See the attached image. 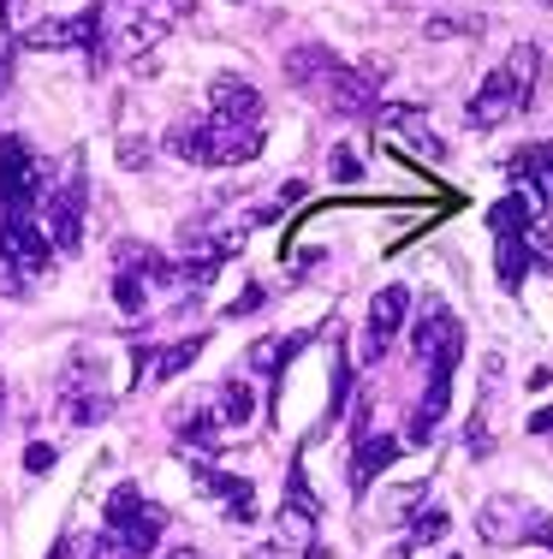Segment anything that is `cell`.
Listing matches in <instances>:
<instances>
[{
    "label": "cell",
    "instance_id": "cell-1",
    "mask_svg": "<svg viewBox=\"0 0 553 559\" xmlns=\"http://www.w3.org/2000/svg\"><path fill=\"white\" fill-rule=\"evenodd\" d=\"M48 197V173L24 138H0V215H36Z\"/></svg>",
    "mask_w": 553,
    "mask_h": 559
},
{
    "label": "cell",
    "instance_id": "cell-2",
    "mask_svg": "<svg viewBox=\"0 0 553 559\" xmlns=\"http://www.w3.org/2000/svg\"><path fill=\"white\" fill-rule=\"evenodd\" d=\"M84 203H89V185H84V173H77V167H72V179H65L60 191L43 197V221H36V226H43L48 245L65 250V257L84 245Z\"/></svg>",
    "mask_w": 553,
    "mask_h": 559
},
{
    "label": "cell",
    "instance_id": "cell-3",
    "mask_svg": "<svg viewBox=\"0 0 553 559\" xmlns=\"http://www.w3.org/2000/svg\"><path fill=\"white\" fill-rule=\"evenodd\" d=\"M0 269L12 274H48V233L36 215H0Z\"/></svg>",
    "mask_w": 553,
    "mask_h": 559
},
{
    "label": "cell",
    "instance_id": "cell-4",
    "mask_svg": "<svg viewBox=\"0 0 553 559\" xmlns=\"http://www.w3.org/2000/svg\"><path fill=\"white\" fill-rule=\"evenodd\" d=\"M113 411V399L101 393V381L89 376V364H72L60 376V417L72 423V429H89V423H101Z\"/></svg>",
    "mask_w": 553,
    "mask_h": 559
},
{
    "label": "cell",
    "instance_id": "cell-5",
    "mask_svg": "<svg viewBox=\"0 0 553 559\" xmlns=\"http://www.w3.org/2000/svg\"><path fill=\"white\" fill-rule=\"evenodd\" d=\"M405 316H411V292H405V286H381L375 304H369L363 364H381V357H387V345H393V334L405 328Z\"/></svg>",
    "mask_w": 553,
    "mask_h": 559
},
{
    "label": "cell",
    "instance_id": "cell-6",
    "mask_svg": "<svg viewBox=\"0 0 553 559\" xmlns=\"http://www.w3.org/2000/svg\"><path fill=\"white\" fill-rule=\"evenodd\" d=\"M518 108H530V96H524V90L512 84L506 72H489V78L477 84V96H470L465 119H470L477 131H489V126H506V119L518 114Z\"/></svg>",
    "mask_w": 553,
    "mask_h": 559
},
{
    "label": "cell",
    "instance_id": "cell-7",
    "mask_svg": "<svg viewBox=\"0 0 553 559\" xmlns=\"http://www.w3.org/2000/svg\"><path fill=\"white\" fill-rule=\"evenodd\" d=\"M262 126H232V119H208V167H239L262 155Z\"/></svg>",
    "mask_w": 553,
    "mask_h": 559
},
{
    "label": "cell",
    "instance_id": "cell-8",
    "mask_svg": "<svg viewBox=\"0 0 553 559\" xmlns=\"http://www.w3.org/2000/svg\"><path fill=\"white\" fill-rule=\"evenodd\" d=\"M322 90H327V108L346 114V119H369L381 108V102H375V78L351 72V66H334V78H327Z\"/></svg>",
    "mask_w": 553,
    "mask_h": 559
},
{
    "label": "cell",
    "instance_id": "cell-9",
    "mask_svg": "<svg viewBox=\"0 0 553 559\" xmlns=\"http://www.w3.org/2000/svg\"><path fill=\"white\" fill-rule=\"evenodd\" d=\"M208 108H215V119H232V126H256L262 96L244 84V78H215V84H208Z\"/></svg>",
    "mask_w": 553,
    "mask_h": 559
},
{
    "label": "cell",
    "instance_id": "cell-10",
    "mask_svg": "<svg viewBox=\"0 0 553 559\" xmlns=\"http://www.w3.org/2000/svg\"><path fill=\"white\" fill-rule=\"evenodd\" d=\"M446 393H453V369H434V376H429V393H423V405L411 411V435H405L411 447H429L434 435H441V423H446Z\"/></svg>",
    "mask_w": 553,
    "mask_h": 559
},
{
    "label": "cell",
    "instance_id": "cell-11",
    "mask_svg": "<svg viewBox=\"0 0 553 559\" xmlns=\"http://www.w3.org/2000/svg\"><path fill=\"white\" fill-rule=\"evenodd\" d=\"M208 423H215L220 435H232V429H244L250 417H256V393L244 388V381H220L215 393H208V411H203Z\"/></svg>",
    "mask_w": 553,
    "mask_h": 559
},
{
    "label": "cell",
    "instance_id": "cell-12",
    "mask_svg": "<svg viewBox=\"0 0 553 559\" xmlns=\"http://www.w3.org/2000/svg\"><path fill=\"white\" fill-rule=\"evenodd\" d=\"M334 48L327 43H298L292 55H286V84L292 90H315V84H327L334 78Z\"/></svg>",
    "mask_w": 553,
    "mask_h": 559
},
{
    "label": "cell",
    "instance_id": "cell-13",
    "mask_svg": "<svg viewBox=\"0 0 553 559\" xmlns=\"http://www.w3.org/2000/svg\"><path fill=\"white\" fill-rule=\"evenodd\" d=\"M524 512H530V506H518V500H506V495L489 500V506L477 512V536L494 542V548H512V542L524 536Z\"/></svg>",
    "mask_w": 553,
    "mask_h": 559
},
{
    "label": "cell",
    "instance_id": "cell-14",
    "mask_svg": "<svg viewBox=\"0 0 553 559\" xmlns=\"http://www.w3.org/2000/svg\"><path fill=\"white\" fill-rule=\"evenodd\" d=\"M161 524H167V512L143 500L137 512H131V524H125L113 542H120V554H131V559H149V554H155V542H161Z\"/></svg>",
    "mask_w": 553,
    "mask_h": 559
},
{
    "label": "cell",
    "instance_id": "cell-15",
    "mask_svg": "<svg viewBox=\"0 0 553 559\" xmlns=\"http://www.w3.org/2000/svg\"><path fill=\"white\" fill-rule=\"evenodd\" d=\"M393 459H399V441H393V435H381V441H375V435H363L358 459H351V488H358V495H363V488L375 483V476L387 471Z\"/></svg>",
    "mask_w": 553,
    "mask_h": 559
},
{
    "label": "cell",
    "instance_id": "cell-16",
    "mask_svg": "<svg viewBox=\"0 0 553 559\" xmlns=\"http://www.w3.org/2000/svg\"><path fill=\"white\" fill-rule=\"evenodd\" d=\"M512 173L530 179V191L542 197V203H553V143H530V150H518V155H512Z\"/></svg>",
    "mask_w": 553,
    "mask_h": 559
},
{
    "label": "cell",
    "instance_id": "cell-17",
    "mask_svg": "<svg viewBox=\"0 0 553 559\" xmlns=\"http://www.w3.org/2000/svg\"><path fill=\"white\" fill-rule=\"evenodd\" d=\"M489 226H494V238H518V233H530V226H536V203H530L524 191L500 197V203L489 209Z\"/></svg>",
    "mask_w": 553,
    "mask_h": 559
},
{
    "label": "cell",
    "instance_id": "cell-18",
    "mask_svg": "<svg viewBox=\"0 0 553 559\" xmlns=\"http://www.w3.org/2000/svg\"><path fill=\"white\" fill-rule=\"evenodd\" d=\"M494 269H500V286H512V292L524 286V274H530V250H524V233H518V238H500V245H494Z\"/></svg>",
    "mask_w": 553,
    "mask_h": 559
},
{
    "label": "cell",
    "instance_id": "cell-19",
    "mask_svg": "<svg viewBox=\"0 0 553 559\" xmlns=\"http://www.w3.org/2000/svg\"><path fill=\"white\" fill-rule=\"evenodd\" d=\"M196 352H203V340H179V345H167V352H155V369H149V381H173V376H184V369L196 364ZM143 381V388H149Z\"/></svg>",
    "mask_w": 553,
    "mask_h": 559
},
{
    "label": "cell",
    "instance_id": "cell-20",
    "mask_svg": "<svg viewBox=\"0 0 553 559\" xmlns=\"http://www.w3.org/2000/svg\"><path fill=\"white\" fill-rule=\"evenodd\" d=\"M167 150L191 167H208V126H173L167 131Z\"/></svg>",
    "mask_w": 553,
    "mask_h": 559
},
{
    "label": "cell",
    "instance_id": "cell-21",
    "mask_svg": "<svg viewBox=\"0 0 553 559\" xmlns=\"http://www.w3.org/2000/svg\"><path fill=\"white\" fill-rule=\"evenodd\" d=\"M375 119H381V131H429V114L423 108H411V102H381L375 108Z\"/></svg>",
    "mask_w": 553,
    "mask_h": 559
},
{
    "label": "cell",
    "instance_id": "cell-22",
    "mask_svg": "<svg viewBox=\"0 0 553 559\" xmlns=\"http://www.w3.org/2000/svg\"><path fill=\"white\" fill-rule=\"evenodd\" d=\"M298 352H304V334H298V340H256V345H250V369H268V376H274V364H292Z\"/></svg>",
    "mask_w": 553,
    "mask_h": 559
},
{
    "label": "cell",
    "instance_id": "cell-23",
    "mask_svg": "<svg viewBox=\"0 0 553 559\" xmlns=\"http://www.w3.org/2000/svg\"><path fill=\"white\" fill-rule=\"evenodd\" d=\"M19 43L24 48H72V19H36Z\"/></svg>",
    "mask_w": 553,
    "mask_h": 559
},
{
    "label": "cell",
    "instance_id": "cell-24",
    "mask_svg": "<svg viewBox=\"0 0 553 559\" xmlns=\"http://www.w3.org/2000/svg\"><path fill=\"white\" fill-rule=\"evenodd\" d=\"M137 506H143V495H137L131 483H120V488H113V495H108V512H101V524H108V536H120V530L131 524V512H137Z\"/></svg>",
    "mask_w": 553,
    "mask_h": 559
},
{
    "label": "cell",
    "instance_id": "cell-25",
    "mask_svg": "<svg viewBox=\"0 0 553 559\" xmlns=\"http://www.w3.org/2000/svg\"><path fill=\"white\" fill-rule=\"evenodd\" d=\"M72 48H89V60H101V0L72 19Z\"/></svg>",
    "mask_w": 553,
    "mask_h": 559
},
{
    "label": "cell",
    "instance_id": "cell-26",
    "mask_svg": "<svg viewBox=\"0 0 553 559\" xmlns=\"http://www.w3.org/2000/svg\"><path fill=\"white\" fill-rule=\"evenodd\" d=\"M500 72H506L512 84L524 90V96H536V72H542V55H536V48H512V60L500 66Z\"/></svg>",
    "mask_w": 553,
    "mask_h": 559
},
{
    "label": "cell",
    "instance_id": "cell-27",
    "mask_svg": "<svg viewBox=\"0 0 553 559\" xmlns=\"http://www.w3.org/2000/svg\"><path fill=\"white\" fill-rule=\"evenodd\" d=\"M280 542L286 548H315V518H304V512H292V506H280Z\"/></svg>",
    "mask_w": 553,
    "mask_h": 559
},
{
    "label": "cell",
    "instance_id": "cell-28",
    "mask_svg": "<svg viewBox=\"0 0 553 559\" xmlns=\"http://www.w3.org/2000/svg\"><path fill=\"white\" fill-rule=\"evenodd\" d=\"M113 298H120V310H125V316H137V310H143V298H149V280H143L137 269H120V274H113Z\"/></svg>",
    "mask_w": 553,
    "mask_h": 559
},
{
    "label": "cell",
    "instance_id": "cell-29",
    "mask_svg": "<svg viewBox=\"0 0 553 559\" xmlns=\"http://www.w3.org/2000/svg\"><path fill=\"white\" fill-rule=\"evenodd\" d=\"M220 506H227V518H232V524H250V518H256V488H250L244 476H232V483H227V495H220Z\"/></svg>",
    "mask_w": 553,
    "mask_h": 559
},
{
    "label": "cell",
    "instance_id": "cell-30",
    "mask_svg": "<svg viewBox=\"0 0 553 559\" xmlns=\"http://www.w3.org/2000/svg\"><path fill=\"white\" fill-rule=\"evenodd\" d=\"M179 441H184V447H203V452H215V447H220V429H215L208 417H191V411H184V417H179Z\"/></svg>",
    "mask_w": 553,
    "mask_h": 559
},
{
    "label": "cell",
    "instance_id": "cell-31",
    "mask_svg": "<svg viewBox=\"0 0 553 559\" xmlns=\"http://www.w3.org/2000/svg\"><path fill=\"white\" fill-rule=\"evenodd\" d=\"M346 399H351V357L334 345V388H327V417H339V411H346Z\"/></svg>",
    "mask_w": 553,
    "mask_h": 559
},
{
    "label": "cell",
    "instance_id": "cell-32",
    "mask_svg": "<svg viewBox=\"0 0 553 559\" xmlns=\"http://www.w3.org/2000/svg\"><path fill=\"white\" fill-rule=\"evenodd\" d=\"M524 250H530V269H553V233H548L542 221L524 233Z\"/></svg>",
    "mask_w": 553,
    "mask_h": 559
},
{
    "label": "cell",
    "instance_id": "cell-33",
    "mask_svg": "<svg viewBox=\"0 0 553 559\" xmlns=\"http://www.w3.org/2000/svg\"><path fill=\"white\" fill-rule=\"evenodd\" d=\"M518 542H536V548H548V554H553V518L530 506V512H524V536H518Z\"/></svg>",
    "mask_w": 553,
    "mask_h": 559
},
{
    "label": "cell",
    "instance_id": "cell-34",
    "mask_svg": "<svg viewBox=\"0 0 553 559\" xmlns=\"http://www.w3.org/2000/svg\"><path fill=\"white\" fill-rule=\"evenodd\" d=\"M429 36H482V19H429Z\"/></svg>",
    "mask_w": 553,
    "mask_h": 559
},
{
    "label": "cell",
    "instance_id": "cell-35",
    "mask_svg": "<svg viewBox=\"0 0 553 559\" xmlns=\"http://www.w3.org/2000/svg\"><path fill=\"white\" fill-rule=\"evenodd\" d=\"M446 530H453V518H446V512H441V506H429V512H423V518H417V542H441V536H446Z\"/></svg>",
    "mask_w": 553,
    "mask_h": 559
},
{
    "label": "cell",
    "instance_id": "cell-36",
    "mask_svg": "<svg viewBox=\"0 0 553 559\" xmlns=\"http://www.w3.org/2000/svg\"><path fill=\"white\" fill-rule=\"evenodd\" d=\"M55 459H60V452H55V447H43V441L24 447V471H31V476H48V471H55Z\"/></svg>",
    "mask_w": 553,
    "mask_h": 559
},
{
    "label": "cell",
    "instance_id": "cell-37",
    "mask_svg": "<svg viewBox=\"0 0 553 559\" xmlns=\"http://www.w3.org/2000/svg\"><path fill=\"white\" fill-rule=\"evenodd\" d=\"M149 143H137V138H120V167H149Z\"/></svg>",
    "mask_w": 553,
    "mask_h": 559
},
{
    "label": "cell",
    "instance_id": "cell-38",
    "mask_svg": "<svg viewBox=\"0 0 553 559\" xmlns=\"http://www.w3.org/2000/svg\"><path fill=\"white\" fill-rule=\"evenodd\" d=\"M256 304H262V292L250 286V292H239V298H232V310H227V316H232V322H239V316H250V310H256Z\"/></svg>",
    "mask_w": 553,
    "mask_h": 559
},
{
    "label": "cell",
    "instance_id": "cell-39",
    "mask_svg": "<svg viewBox=\"0 0 553 559\" xmlns=\"http://www.w3.org/2000/svg\"><path fill=\"white\" fill-rule=\"evenodd\" d=\"M334 173H339V179H358V155H351V150H334Z\"/></svg>",
    "mask_w": 553,
    "mask_h": 559
},
{
    "label": "cell",
    "instance_id": "cell-40",
    "mask_svg": "<svg viewBox=\"0 0 553 559\" xmlns=\"http://www.w3.org/2000/svg\"><path fill=\"white\" fill-rule=\"evenodd\" d=\"M524 429H530V435H548V429H553V405H542L530 423H524Z\"/></svg>",
    "mask_w": 553,
    "mask_h": 559
},
{
    "label": "cell",
    "instance_id": "cell-41",
    "mask_svg": "<svg viewBox=\"0 0 553 559\" xmlns=\"http://www.w3.org/2000/svg\"><path fill=\"white\" fill-rule=\"evenodd\" d=\"M72 554H77V536H60V548L48 554V559H72Z\"/></svg>",
    "mask_w": 553,
    "mask_h": 559
},
{
    "label": "cell",
    "instance_id": "cell-42",
    "mask_svg": "<svg viewBox=\"0 0 553 559\" xmlns=\"http://www.w3.org/2000/svg\"><path fill=\"white\" fill-rule=\"evenodd\" d=\"M7 78H12V66H7V48H0V90H7Z\"/></svg>",
    "mask_w": 553,
    "mask_h": 559
},
{
    "label": "cell",
    "instance_id": "cell-43",
    "mask_svg": "<svg viewBox=\"0 0 553 559\" xmlns=\"http://www.w3.org/2000/svg\"><path fill=\"white\" fill-rule=\"evenodd\" d=\"M167 559H196V548H173V554H167Z\"/></svg>",
    "mask_w": 553,
    "mask_h": 559
},
{
    "label": "cell",
    "instance_id": "cell-44",
    "mask_svg": "<svg viewBox=\"0 0 553 559\" xmlns=\"http://www.w3.org/2000/svg\"><path fill=\"white\" fill-rule=\"evenodd\" d=\"M0 423H7V388H0Z\"/></svg>",
    "mask_w": 553,
    "mask_h": 559
},
{
    "label": "cell",
    "instance_id": "cell-45",
    "mask_svg": "<svg viewBox=\"0 0 553 559\" xmlns=\"http://www.w3.org/2000/svg\"><path fill=\"white\" fill-rule=\"evenodd\" d=\"M548 7H553V0H548Z\"/></svg>",
    "mask_w": 553,
    "mask_h": 559
}]
</instances>
